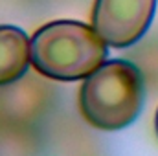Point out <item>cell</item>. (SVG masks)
<instances>
[{
	"label": "cell",
	"mask_w": 158,
	"mask_h": 156,
	"mask_svg": "<svg viewBox=\"0 0 158 156\" xmlns=\"http://www.w3.org/2000/svg\"><path fill=\"white\" fill-rule=\"evenodd\" d=\"M109 57L107 42L92 24L52 20L30 37L31 68L53 81L74 83L88 77Z\"/></svg>",
	"instance_id": "cell-1"
},
{
	"label": "cell",
	"mask_w": 158,
	"mask_h": 156,
	"mask_svg": "<svg viewBox=\"0 0 158 156\" xmlns=\"http://www.w3.org/2000/svg\"><path fill=\"white\" fill-rule=\"evenodd\" d=\"M143 96V77L138 66L125 59H107L83 79L77 96L79 112L90 127L114 132L140 116Z\"/></svg>",
	"instance_id": "cell-2"
},
{
	"label": "cell",
	"mask_w": 158,
	"mask_h": 156,
	"mask_svg": "<svg viewBox=\"0 0 158 156\" xmlns=\"http://www.w3.org/2000/svg\"><path fill=\"white\" fill-rule=\"evenodd\" d=\"M156 0H94L92 28L110 48H129L149 30Z\"/></svg>",
	"instance_id": "cell-3"
},
{
	"label": "cell",
	"mask_w": 158,
	"mask_h": 156,
	"mask_svg": "<svg viewBox=\"0 0 158 156\" xmlns=\"http://www.w3.org/2000/svg\"><path fill=\"white\" fill-rule=\"evenodd\" d=\"M30 59V37L24 30L2 24L0 26V86L17 83L28 68Z\"/></svg>",
	"instance_id": "cell-4"
},
{
	"label": "cell",
	"mask_w": 158,
	"mask_h": 156,
	"mask_svg": "<svg viewBox=\"0 0 158 156\" xmlns=\"http://www.w3.org/2000/svg\"><path fill=\"white\" fill-rule=\"evenodd\" d=\"M155 130H156V136H158V109H156V116H155Z\"/></svg>",
	"instance_id": "cell-5"
}]
</instances>
